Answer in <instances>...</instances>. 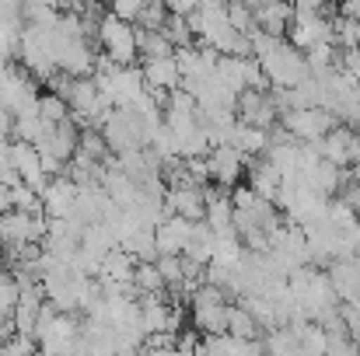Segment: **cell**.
I'll return each mask as SVG.
<instances>
[{"label":"cell","instance_id":"1","mask_svg":"<svg viewBox=\"0 0 360 356\" xmlns=\"http://www.w3.org/2000/svg\"><path fill=\"white\" fill-rule=\"evenodd\" d=\"M228 294L221 286H210V283H200L193 294H189V311H193V329L200 336H217V332H228Z\"/></svg>","mask_w":360,"mask_h":356},{"label":"cell","instance_id":"2","mask_svg":"<svg viewBox=\"0 0 360 356\" xmlns=\"http://www.w3.org/2000/svg\"><path fill=\"white\" fill-rule=\"evenodd\" d=\"M259 63H262V70H266V77H269L273 88H297V84H304V81L311 77L304 53H301L297 46L283 42V39H280V46H276L273 53H266Z\"/></svg>","mask_w":360,"mask_h":356},{"label":"cell","instance_id":"3","mask_svg":"<svg viewBox=\"0 0 360 356\" xmlns=\"http://www.w3.org/2000/svg\"><path fill=\"white\" fill-rule=\"evenodd\" d=\"M98 42H102V53L116 63V67H133L140 60V49H136V28L120 21L112 11L102 18L98 25Z\"/></svg>","mask_w":360,"mask_h":356},{"label":"cell","instance_id":"4","mask_svg":"<svg viewBox=\"0 0 360 356\" xmlns=\"http://www.w3.org/2000/svg\"><path fill=\"white\" fill-rule=\"evenodd\" d=\"M280 122L287 126V133H290L294 140H301V143H319V140H326V136L336 129L340 119L333 116L329 109H294V112H287Z\"/></svg>","mask_w":360,"mask_h":356},{"label":"cell","instance_id":"5","mask_svg":"<svg viewBox=\"0 0 360 356\" xmlns=\"http://www.w3.org/2000/svg\"><path fill=\"white\" fill-rule=\"evenodd\" d=\"M235 116L245 126H259V129H273L280 122V109L273 102V91H255V88H245L235 102Z\"/></svg>","mask_w":360,"mask_h":356},{"label":"cell","instance_id":"6","mask_svg":"<svg viewBox=\"0 0 360 356\" xmlns=\"http://www.w3.org/2000/svg\"><path fill=\"white\" fill-rule=\"evenodd\" d=\"M207 164H210V178H214L217 185L235 189V185H238V178H241V171L248 168V157L241 154L238 147L221 143V147H214V150L207 154Z\"/></svg>","mask_w":360,"mask_h":356},{"label":"cell","instance_id":"7","mask_svg":"<svg viewBox=\"0 0 360 356\" xmlns=\"http://www.w3.org/2000/svg\"><path fill=\"white\" fill-rule=\"evenodd\" d=\"M77 196H81V189H77L67 175H56V178L49 182V189L42 192V210H46V217H49V220H67V217H74Z\"/></svg>","mask_w":360,"mask_h":356},{"label":"cell","instance_id":"8","mask_svg":"<svg viewBox=\"0 0 360 356\" xmlns=\"http://www.w3.org/2000/svg\"><path fill=\"white\" fill-rule=\"evenodd\" d=\"M165 206H168V213L186 217V220H193V224L207 220V192H203L200 185L168 189V192H165Z\"/></svg>","mask_w":360,"mask_h":356},{"label":"cell","instance_id":"9","mask_svg":"<svg viewBox=\"0 0 360 356\" xmlns=\"http://www.w3.org/2000/svg\"><path fill=\"white\" fill-rule=\"evenodd\" d=\"M193 237V220L186 217H168L154 228V241H158V255H186V244Z\"/></svg>","mask_w":360,"mask_h":356},{"label":"cell","instance_id":"10","mask_svg":"<svg viewBox=\"0 0 360 356\" xmlns=\"http://www.w3.org/2000/svg\"><path fill=\"white\" fill-rule=\"evenodd\" d=\"M280 185H283V175H280V168L266 154L248 157V189L252 192H259L262 199H276Z\"/></svg>","mask_w":360,"mask_h":356},{"label":"cell","instance_id":"11","mask_svg":"<svg viewBox=\"0 0 360 356\" xmlns=\"http://www.w3.org/2000/svg\"><path fill=\"white\" fill-rule=\"evenodd\" d=\"M354 143H357V129L336 126L326 140H319V154L326 161H333L336 168H350L354 164Z\"/></svg>","mask_w":360,"mask_h":356},{"label":"cell","instance_id":"12","mask_svg":"<svg viewBox=\"0 0 360 356\" xmlns=\"http://www.w3.org/2000/svg\"><path fill=\"white\" fill-rule=\"evenodd\" d=\"M143 81H147L150 91H179L182 88V70H179L175 56L143 60Z\"/></svg>","mask_w":360,"mask_h":356},{"label":"cell","instance_id":"13","mask_svg":"<svg viewBox=\"0 0 360 356\" xmlns=\"http://www.w3.org/2000/svg\"><path fill=\"white\" fill-rule=\"evenodd\" d=\"M207 192V224L217 231V235H231L235 231V203H231V192L221 185V189H203Z\"/></svg>","mask_w":360,"mask_h":356},{"label":"cell","instance_id":"14","mask_svg":"<svg viewBox=\"0 0 360 356\" xmlns=\"http://www.w3.org/2000/svg\"><path fill=\"white\" fill-rule=\"evenodd\" d=\"M255 21H259L262 32L283 35V32H290V25H294V7H290L287 0H266L262 7H255Z\"/></svg>","mask_w":360,"mask_h":356},{"label":"cell","instance_id":"15","mask_svg":"<svg viewBox=\"0 0 360 356\" xmlns=\"http://www.w3.org/2000/svg\"><path fill=\"white\" fill-rule=\"evenodd\" d=\"M49 129H53V126L39 116V105L14 116V140H25V143H35V147H39V143H46Z\"/></svg>","mask_w":360,"mask_h":356},{"label":"cell","instance_id":"16","mask_svg":"<svg viewBox=\"0 0 360 356\" xmlns=\"http://www.w3.org/2000/svg\"><path fill=\"white\" fill-rule=\"evenodd\" d=\"M136 49H140V60H161V56H175V42L161 32H147V28H136Z\"/></svg>","mask_w":360,"mask_h":356},{"label":"cell","instance_id":"17","mask_svg":"<svg viewBox=\"0 0 360 356\" xmlns=\"http://www.w3.org/2000/svg\"><path fill=\"white\" fill-rule=\"evenodd\" d=\"M133 286L140 297H158V294H168V283L158 269V262H136L133 269Z\"/></svg>","mask_w":360,"mask_h":356},{"label":"cell","instance_id":"18","mask_svg":"<svg viewBox=\"0 0 360 356\" xmlns=\"http://www.w3.org/2000/svg\"><path fill=\"white\" fill-rule=\"evenodd\" d=\"M231 147H238L245 157H259V154L269 150V129H259V126H245V122H238Z\"/></svg>","mask_w":360,"mask_h":356},{"label":"cell","instance_id":"19","mask_svg":"<svg viewBox=\"0 0 360 356\" xmlns=\"http://www.w3.org/2000/svg\"><path fill=\"white\" fill-rule=\"evenodd\" d=\"M228 332L235 339H262V325L245 304H231L228 308Z\"/></svg>","mask_w":360,"mask_h":356},{"label":"cell","instance_id":"20","mask_svg":"<svg viewBox=\"0 0 360 356\" xmlns=\"http://www.w3.org/2000/svg\"><path fill=\"white\" fill-rule=\"evenodd\" d=\"M290 329H294V336H297V343H301L304 356H326L329 336H326V329H322L319 322H294Z\"/></svg>","mask_w":360,"mask_h":356},{"label":"cell","instance_id":"21","mask_svg":"<svg viewBox=\"0 0 360 356\" xmlns=\"http://www.w3.org/2000/svg\"><path fill=\"white\" fill-rule=\"evenodd\" d=\"M262 343H266V356H304V350H301V343H297V336H294L290 325H280V329L266 332Z\"/></svg>","mask_w":360,"mask_h":356},{"label":"cell","instance_id":"22","mask_svg":"<svg viewBox=\"0 0 360 356\" xmlns=\"http://www.w3.org/2000/svg\"><path fill=\"white\" fill-rule=\"evenodd\" d=\"M241 63H245V56H221L217 60V70H214V77L224 84V88H231L235 95L245 91V74H241Z\"/></svg>","mask_w":360,"mask_h":356},{"label":"cell","instance_id":"23","mask_svg":"<svg viewBox=\"0 0 360 356\" xmlns=\"http://www.w3.org/2000/svg\"><path fill=\"white\" fill-rule=\"evenodd\" d=\"M228 21H231V28L241 32V35H252V32L259 28L255 7H248L245 0H228Z\"/></svg>","mask_w":360,"mask_h":356},{"label":"cell","instance_id":"24","mask_svg":"<svg viewBox=\"0 0 360 356\" xmlns=\"http://www.w3.org/2000/svg\"><path fill=\"white\" fill-rule=\"evenodd\" d=\"M39 116L46 119L49 126H60V122L70 119V105H67V98L49 91V95H39Z\"/></svg>","mask_w":360,"mask_h":356},{"label":"cell","instance_id":"25","mask_svg":"<svg viewBox=\"0 0 360 356\" xmlns=\"http://www.w3.org/2000/svg\"><path fill=\"white\" fill-rule=\"evenodd\" d=\"M165 35L175 42V49H182V46H196L193 39V25H189V18L186 14H168V25H165Z\"/></svg>","mask_w":360,"mask_h":356},{"label":"cell","instance_id":"26","mask_svg":"<svg viewBox=\"0 0 360 356\" xmlns=\"http://www.w3.org/2000/svg\"><path fill=\"white\" fill-rule=\"evenodd\" d=\"M168 4L165 0H147V7H143V14H140V21H136V28H147V32H161L165 25H168Z\"/></svg>","mask_w":360,"mask_h":356},{"label":"cell","instance_id":"27","mask_svg":"<svg viewBox=\"0 0 360 356\" xmlns=\"http://www.w3.org/2000/svg\"><path fill=\"white\" fill-rule=\"evenodd\" d=\"M11 203H14V210H25V213L42 210V196H39L28 182H18V185L11 189Z\"/></svg>","mask_w":360,"mask_h":356},{"label":"cell","instance_id":"28","mask_svg":"<svg viewBox=\"0 0 360 356\" xmlns=\"http://www.w3.org/2000/svg\"><path fill=\"white\" fill-rule=\"evenodd\" d=\"M143 7H147V0H112V14H116L120 21H126V25H133V28H136Z\"/></svg>","mask_w":360,"mask_h":356},{"label":"cell","instance_id":"29","mask_svg":"<svg viewBox=\"0 0 360 356\" xmlns=\"http://www.w3.org/2000/svg\"><path fill=\"white\" fill-rule=\"evenodd\" d=\"M4 350H7V356H35L39 353V339H32V336H11L7 343H0Z\"/></svg>","mask_w":360,"mask_h":356},{"label":"cell","instance_id":"30","mask_svg":"<svg viewBox=\"0 0 360 356\" xmlns=\"http://www.w3.org/2000/svg\"><path fill=\"white\" fill-rule=\"evenodd\" d=\"M340 315H343V325H347L350 339L360 346V308H354V304H340Z\"/></svg>","mask_w":360,"mask_h":356},{"label":"cell","instance_id":"31","mask_svg":"<svg viewBox=\"0 0 360 356\" xmlns=\"http://www.w3.org/2000/svg\"><path fill=\"white\" fill-rule=\"evenodd\" d=\"M340 18L360 21V0H340Z\"/></svg>","mask_w":360,"mask_h":356},{"label":"cell","instance_id":"32","mask_svg":"<svg viewBox=\"0 0 360 356\" xmlns=\"http://www.w3.org/2000/svg\"><path fill=\"white\" fill-rule=\"evenodd\" d=\"M14 210V203H11V185L7 182H0V217L4 213H11Z\"/></svg>","mask_w":360,"mask_h":356},{"label":"cell","instance_id":"33","mask_svg":"<svg viewBox=\"0 0 360 356\" xmlns=\"http://www.w3.org/2000/svg\"><path fill=\"white\" fill-rule=\"evenodd\" d=\"M354 122H357V129H360V105H357V119H354Z\"/></svg>","mask_w":360,"mask_h":356},{"label":"cell","instance_id":"34","mask_svg":"<svg viewBox=\"0 0 360 356\" xmlns=\"http://www.w3.org/2000/svg\"><path fill=\"white\" fill-rule=\"evenodd\" d=\"M287 4H290V7H297V4H301V0H287Z\"/></svg>","mask_w":360,"mask_h":356},{"label":"cell","instance_id":"35","mask_svg":"<svg viewBox=\"0 0 360 356\" xmlns=\"http://www.w3.org/2000/svg\"><path fill=\"white\" fill-rule=\"evenodd\" d=\"M0 272H4V251H0Z\"/></svg>","mask_w":360,"mask_h":356}]
</instances>
